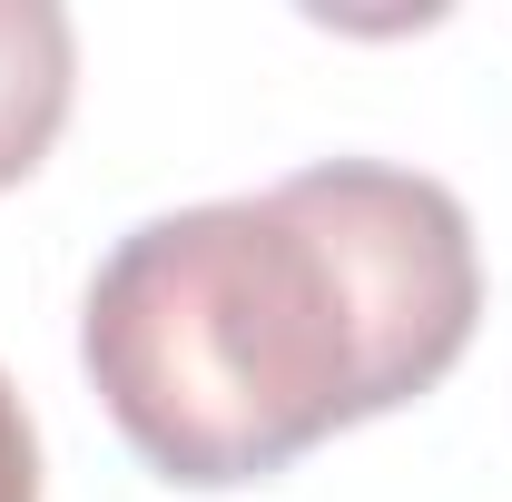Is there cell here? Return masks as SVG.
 I'll use <instances>...</instances> for the list:
<instances>
[{"label": "cell", "instance_id": "1", "mask_svg": "<svg viewBox=\"0 0 512 502\" xmlns=\"http://www.w3.org/2000/svg\"><path fill=\"white\" fill-rule=\"evenodd\" d=\"M79 355L168 483H266L375 414L365 315L296 197H217L128 227L89 276Z\"/></svg>", "mask_w": 512, "mask_h": 502}, {"label": "cell", "instance_id": "3", "mask_svg": "<svg viewBox=\"0 0 512 502\" xmlns=\"http://www.w3.org/2000/svg\"><path fill=\"white\" fill-rule=\"evenodd\" d=\"M79 40L60 0H0V188H20L69 128Z\"/></svg>", "mask_w": 512, "mask_h": 502}, {"label": "cell", "instance_id": "2", "mask_svg": "<svg viewBox=\"0 0 512 502\" xmlns=\"http://www.w3.org/2000/svg\"><path fill=\"white\" fill-rule=\"evenodd\" d=\"M286 197L345 266V296L365 315V355H375V414L434 394L463 365L473 315H483V256H473L463 197L444 178L384 168V158L296 168Z\"/></svg>", "mask_w": 512, "mask_h": 502}, {"label": "cell", "instance_id": "4", "mask_svg": "<svg viewBox=\"0 0 512 502\" xmlns=\"http://www.w3.org/2000/svg\"><path fill=\"white\" fill-rule=\"evenodd\" d=\"M0 502H40V434H30L10 375H0Z\"/></svg>", "mask_w": 512, "mask_h": 502}]
</instances>
